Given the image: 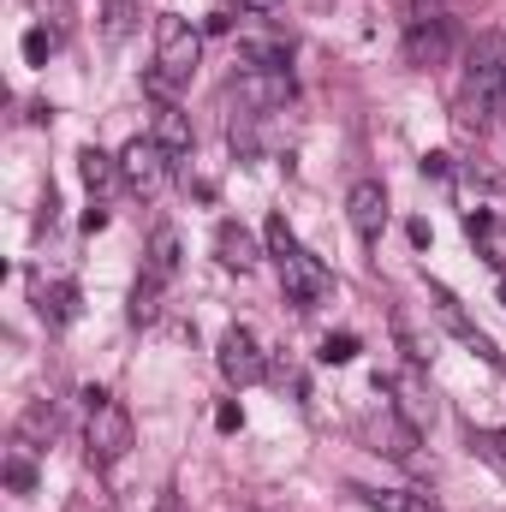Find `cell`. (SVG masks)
Wrapping results in <instances>:
<instances>
[{
	"mask_svg": "<svg viewBox=\"0 0 506 512\" xmlns=\"http://www.w3.org/2000/svg\"><path fill=\"white\" fill-rule=\"evenodd\" d=\"M262 239H268V256L280 262V286H286V304H298V310H316V304L334 292V274H328V268H322V262H316L310 251H304L298 239H292L286 215H268Z\"/></svg>",
	"mask_w": 506,
	"mask_h": 512,
	"instance_id": "obj_1",
	"label": "cell"
},
{
	"mask_svg": "<svg viewBox=\"0 0 506 512\" xmlns=\"http://www.w3.org/2000/svg\"><path fill=\"white\" fill-rule=\"evenodd\" d=\"M90 399V423H84V447H90V465H120L131 453V411L120 399H108L102 387H90L84 393Z\"/></svg>",
	"mask_w": 506,
	"mask_h": 512,
	"instance_id": "obj_2",
	"label": "cell"
},
{
	"mask_svg": "<svg viewBox=\"0 0 506 512\" xmlns=\"http://www.w3.org/2000/svg\"><path fill=\"white\" fill-rule=\"evenodd\" d=\"M197 60H203V30L185 24L179 12H161L155 18V78H167L179 90V84H191Z\"/></svg>",
	"mask_w": 506,
	"mask_h": 512,
	"instance_id": "obj_3",
	"label": "cell"
},
{
	"mask_svg": "<svg viewBox=\"0 0 506 512\" xmlns=\"http://www.w3.org/2000/svg\"><path fill=\"white\" fill-rule=\"evenodd\" d=\"M501 84H506V36H483V42L471 48V72H465V114H459V120H471V108H495Z\"/></svg>",
	"mask_w": 506,
	"mask_h": 512,
	"instance_id": "obj_4",
	"label": "cell"
},
{
	"mask_svg": "<svg viewBox=\"0 0 506 512\" xmlns=\"http://www.w3.org/2000/svg\"><path fill=\"white\" fill-rule=\"evenodd\" d=\"M453 48V24H447V12H435V6H411V18H405V60L411 66H435L441 54Z\"/></svg>",
	"mask_w": 506,
	"mask_h": 512,
	"instance_id": "obj_5",
	"label": "cell"
},
{
	"mask_svg": "<svg viewBox=\"0 0 506 512\" xmlns=\"http://www.w3.org/2000/svg\"><path fill=\"white\" fill-rule=\"evenodd\" d=\"M167 173H173V155L155 137H131L126 149H120V179H126L137 197H155L167 185Z\"/></svg>",
	"mask_w": 506,
	"mask_h": 512,
	"instance_id": "obj_6",
	"label": "cell"
},
{
	"mask_svg": "<svg viewBox=\"0 0 506 512\" xmlns=\"http://www.w3.org/2000/svg\"><path fill=\"white\" fill-rule=\"evenodd\" d=\"M215 364H221V376L233 387H256L262 376H268V358H262V346H256V334L251 328H227L221 334V352H215Z\"/></svg>",
	"mask_w": 506,
	"mask_h": 512,
	"instance_id": "obj_7",
	"label": "cell"
},
{
	"mask_svg": "<svg viewBox=\"0 0 506 512\" xmlns=\"http://www.w3.org/2000/svg\"><path fill=\"white\" fill-rule=\"evenodd\" d=\"M233 90H239V102L262 114V108H286L292 102V72L286 66H245L239 78H233Z\"/></svg>",
	"mask_w": 506,
	"mask_h": 512,
	"instance_id": "obj_8",
	"label": "cell"
},
{
	"mask_svg": "<svg viewBox=\"0 0 506 512\" xmlns=\"http://www.w3.org/2000/svg\"><path fill=\"white\" fill-rule=\"evenodd\" d=\"M376 387L393 399V411H399V423H405V429H429V423H435V393H429V382H423L417 370L387 376V382H376Z\"/></svg>",
	"mask_w": 506,
	"mask_h": 512,
	"instance_id": "obj_9",
	"label": "cell"
},
{
	"mask_svg": "<svg viewBox=\"0 0 506 512\" xmlns=\"http://www.w3.org/2000/svg\"><path fill=\"white\" fill-rule=\"evenodd\" d=\"M429 298H435V316H441V322H447V328H453V334H459V340H465L471 352H477V358H489L495 370H506V358L495 352V340H489V334H483V328H477V322L465 316V304H459V298H453V292H447L441 280H429Z\"/></svg>",
	"mask_w": 506,
	"mask_h": 512,
	"instance_id": "obj_10",
	"label": "cell"
},
{
	"mask_svg": "<svg viewBox=\"0 0 506 512\" xmlns=\"http://www.w3.org/2000/svg\"><path fill=\"white\" fill-rule=\"evenodd\" d=\"M346 215H352V227L376 245L381 227H387V191H381V179H358V185L346 191Z\"/></svg>",
	"mask_w": 506,
	"mask_h": 512,
	"instance_id": "obj_11",
	"label": "cell"
},
{
	"mask_svg": "<svg viewBox=\"0 0 506 512\" xmlns=\"http://www.w3.org/2000/svg\"><path fill=\"white\" fill-rule=\"evenodd\" d=\"M54 435H60V411H54L48 399H30V405H24V417H18V447H30V453H36V447H48Z\"/></svg>",
	"mask_w": 506,
	"mask_h": 512,
	"instance_id": "obj_12",
	"label": "cell"
},
{
	"mask_svg": "<svg viewBox=\"0 0 506 512\" xmlns=\"http://www.w3.org/2000/svg\"><path fill=\"white\" fill-rule=\"evenodd\" d=\"M78 173H84V185H90V197L102 203L108 191H114V179H120V155H108V149H78Z\"/></svg>",
	"mask_w": 506,
	"mask_h": 512,
	"instance_id": "obj_13",
	"label": "cell"
},
{
	"mask_svg": "<svg viewBox=\"0 0 506 512\" xmlns=\"http://www.w3.org/2000/svg\"><path fill=\"white\" fill-rule=\"evenodd\" d=\"M149 137H155L173 161H179V155H191V120H185L173 102H161V108H155V126H149Z\"/></svg>",
	"mask_w": 506,
	"mask_h": 512,
	"instance_id": "obj_14",
	"label": "cell"
},
{
	"mask_svg": "<svg viewBox=\"0 0 506 512\" xmlns=\"http://www.w3.org/2000/svg\"><path fill=\"white\" fill-rule=\"evenodd\" d=\"M215 251H221V262H227V268H239V274H245V268H256V239L239 227V221H221V227H215Z\"/></svg>",
	"mask_w": 506,
	"mask_h": 512,
	"instance_id": "obj_15",
	"label": "cell"
},
{
	"mask_svg": "<svg viewBox=\"0 0 506 512\" xmlns=\"http://www.w3.org/2000/svg\"><path fill=\"white\" fill-rule=\"evenodd\" d=\"M36 310H42V322L48 328H66L72 316H78V286H36Z\"/></svg>",
	"mask_w": 506,
	"mask_h": 512,
	"instance_id": "obj_16",
	"label": "cell"
},
{
	"mask_svg": "<svg viewBox=\"0 0 506 512\" xmlns=\"http://www.w3.org/2000/svg\"><path fill=\"white\" fill-rule=\"evenodd\" d=\"M358 495H364L370 512H441L429 495H417V489H358Z\"/></svg>",
	"mask_w": 506,
	"mask_h": 512,
	"instance_id": "obj_17",
	"label": "cell"
},
{
	"mask_svg": "<svg viewBox=\"0 0 506 512\" xmlns=\"http://www.w3.org/2000/svg\"><path fill=\"white\" fill-rule=\"evenodd\" d=\"M149 274H155L161 286L179 274V233H173V227H155V233H149Z\"/></svg>",
	"mask_w": 506,
	"mask_h": 512,
	"instance_id": "obj_18",
	"label": "cell"
},
{
	"mask_svg": "<svg viewBox=\"0 0 506 512\" xmlns=\"http://www.w3.org/2000/svg\"><path fill=\"white\" fill-rule=\"evenodd\" d=\"M155 316H161V280H155V274H143V280L131 286V322H137V328H149Z\"/></svg>",
	"mask_w": 506,
	"mask_h": 512,
	"instance_id": "obj_19",
	"label": "cell"
},
{
	"mask_svg": "<svg viewBox=\"0 0 506 512\" xmlns=\"http://www.w3.org/2000/svg\"><path fill=\"white\" fill-rule=\"evenodd\" d=\"M239 60H245V66H286V42H268V36H239Z\"/></svg>",
	"mask_w": 506,
	"mask_h": 512,
	"instance_id": "obj_20",
	"label": "cell"
},
{
	"mask_svg": "<svg viewBox=\"0 0 506 512\" xmlns=\"http://www.w3.org/2000/svg\"><path fill=\"white\" fill-rule=\"evenodd\" d=\"M6 489H12V495H30V489H36V465H30V447H18V453L6 459Z\"/></svg>",
	"mask_w": 506,
	"mask_h": 512,
	"instance_id": "obj_21",
	"label": "cell"
},
{
	"mask_svg": "<svg viewBox=\"0 0 506 512\" xmlns=\"http://www.w3.org/2000/svg\"><path fill=\"white\" fill-rule=\"evenodd\" d=\"M131 24H137V6H131V0H108L102 36H108V42H126V36H131Z\"/></svg>",
	"mask_w": 506,
	"mask_h": 512,
	"instance_id": "obj_22",
	"label": "cell"
},
{
	"mask_svg": "<svg viewBox=\"0 0 506 512\" xmlns=\"http://www.w3.org/2000/svg\"><path fill=\"white\" fill-rule=\"evenodd\" d=\"M393 334H399V346H405V358H411V364H429V340H423L405 316H393Z\"/></svg>",
	"mask_w": 506,
	"mask_h": 512,
	"instance_id": "obj_23",
	"label": "cell"
},
{
	"mask_svg": "<svg viewBox=\"0 0 506 512\" xmlns=\"http://www.w3.org/2000/svg\"><path fill=\"white\" fill-rule=\"evenodd\" d=\"M316 358H322V364H352V358H358V340H352V334H328Z\"/></svg>",
	"mask_w": 506,
	"mask_h": 512,
	"instance_id": "obj_24",
	"label": "cell"
},
{
	"mask_svg": "<svg viewBox=\"0 0 506 512\" xmlns=\"http://www.w3.org/2000/svg\"><path fill=\"white\" fill-rule=\"evenodd\" d=\"M48 54H54V30H24V60L48 66Z\"/></svg>",
	"mask_w": 506,
	"mask_h": 512,
	"instance_id": "obj_25",
	"label": "cell"
},
{
	"mask_svg": "<svg viewBox=\"0 0 506 512\" xmlns=\"http://www.w3.org/2000/svg\"><path fill=\"white\" fill-rule=\"evenodd\" d=\"M215 429H221V435H239V429H245V411H239V405L227 399V405L215 411Z\"/></svg>",
	"mask_w": 506,
	"mask_h": 512,
	"instance_id": "obj_26",
	"label": "cell"
},
{
	"mask_svg": "<svg viewBox=\"0 0 506 512\" xmlns=\"http://www.w3.org/2000/svg\"><path fill=\"white\" fill-rule=\"evenodd\" d=\"M465 233H471V239H489V233H495V215H489V209H471V215H465Z\"/></svg>",
	"mask_w": 506,
	"mask_h": 512,
	"instance_id": "obj_27",
	"label": "cell"
},
{
	"mask_svg": "<svg viewBox=\"0 0 506 512\" xmlns=\"http://www.w3.org/2000/svg\"><path fill=\"white\" fill-rule=\"evenodd\" d=\"M477 447H483V453H489V459H495V465L506 471V429H489V435H483Z\"/></svg>",
	"mask_w": 506,
	"mask_h": 512,
	"instance_id": "obj_28",
	"label": "cell"
},
{
	"mask_svg": "<svg viewBox=\"0 0 506 512\" xmlns=\"http://www.w3.org/2000/svg\"><path fill=\"white\" fill-rule=\"evenodd\" d=\"M447 173H453V155H441V149L423 155V179H447Z\"/></svg>",
	"mask_w": 506,
	"mask_h": 512,
	"instance_id": "obj_29",
	"label": "cell"
},
{
	"mask_svg": "<svg viewBox=\"0 0 506 512\" xmlns=\"http://www.w3.org/2000/svg\"><path fill=\"white\" fill-rule=\"evenodd\" d=\"M102 227H108V209H102V203H90V209H84V233H102Z\"/></svg>",
	"mask_w": 506,
	"mask_h": 512,
	"instance_id": "obj_30",
	"label": "cell"
},
{
	"mask_svg": "<svg viewBox=\"0 0 506 512\" xmlns=\"http://www.w3.org/2000/svg\"><path fill=\"white\" fill-rule=\"evenodd\" d=\"M233 6H245V12H274L280 0H233Z\"/></svg>",
	"mask_w": 506,
	"mask_h": 512,
	"instance_id": "obj_31",
	"label": "cell"
},
{
	"mask_svg": "<svg viewBox=\"0 0 506 512\" xmlns=\"http://www.w3.org/2000/svg\"><path fill=\"white\" fill-rule=\"evenodd\" d=\"M495 120H506V84H501V96H495V108H489Z\"/></svg>",
	"mask_w": 506,
	"mask_h": 512,
	"instance_id": "obj_32",
	"label": "cell"
},
{
	"mask_svg": "<svg viewBox=\"0 0 506 512\" xmlns=\"http://www.w3.org/2000/svg\"><path fill=\"white\" fill-rule=\"evenodd\" d=\"M161 512H179V501H173V495H167V501H161Z\"/></svg>",
	"mask_w": 506,
	"mask_h": 512,
	"instance_id": "obj_33",
	"label": "cell"
},
{
	"mask_svg": "<svg viewBox=\"0 0 506 512\" xmlns=\"http://www.w3.org/2000/svg\"><path fill=\"white\" fill-rule=\"evenodd\" d=\"M501 298H506V286H501Z\"/></svg>",
	"mask_w": 506,
	"mask_h": 512,
	"instance_id": "obj_34",
	"label": "cell"
}]
</instances>
